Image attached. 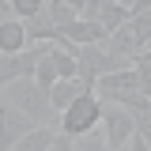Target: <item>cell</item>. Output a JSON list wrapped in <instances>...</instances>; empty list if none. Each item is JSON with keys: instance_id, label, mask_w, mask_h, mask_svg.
<instances>
[{"instance_id": "1", "label": "cell", "mask_w": 151, "mask_h": 151, "mask_svg": "<svg viewBox=\"0 0 151 151\" xmlns=\"http://www.w3.org/2000/svg\"><path fill=\"white\" fill-rule=\"evenodd\" d=\"M0 98H4V102H12L15 110L30 113L38 125H60V110L49 102V94L38 87L34 76H19V79H12V83L0 91Z\"/></svg>"}, {"instance_id": "2", "label": "cell", "mask_w": 151, "mask_h": 151, "mask_svg": "<svg viewBox=\"0 0 151 151\" xmlns=\"http://www.w3.org/2000/svg\"><path fill=\"white\" fill-rule=\"evenodd\" d=\"M98 125H102V94H94V87H87L68 110H60L57 129L68 132V136H91Z\"/></svg>"}, {"instance_id": "3", "label": "cell", "mask_w": 151, "mask_h": 151, "mask_svg": "<svg viewBox=\"0 0 151 151\" xmlns=\"http://www.w3.org/2000/svg\"><path fill=\"white\" fill-rule=\"evenodd\" d=\"M102 132H106V151H121L129 147V136L136 132V117L125 106L102 98Z\"/></svg>"}, {"instance_id": "4", "label": "cell", "mask_w": 151, "mask_h": 151, "mask_svg": "<svg viewBox=\"0 0 151 151\" xmlns=\"http://www.w3.org/2000/svg\"><path fill=\"white\" fill-rule=\"evenodd\" d=\"M34 125H38V121L30 117V113L15 110L12 102L0 98V151H15V144L34 129Z\"/></svg>"}, {"instance_id": "5", "label": "cell", "mask_w": 151, "mask_h": 151, "mask_svg": "<svg viewBox=\"0 0 151 151\" xmlns=\"http://www.w3.org/2000/svg\"><path fill=\"white\" fill-rule=\"evenodd\" d=\"M94 91L98 94H106V91H140V72H136V64L113 68V72L98 76V79H94Z\"/></svg>"}, {"instance_id": "6", "label": "cell", "mask_w": 151, "mask_h": 151, "mask_svg": "<svg viewBox=\"0 0 151 151\" xmlns=\"http://www.w3.org/2000/svg\"><path fill=\"white\" fill-rule=\"evenodd\" d=\"M106 45H110L113 53L129 57L132 64H136V57H140V53H144V49H147V45H144V42L136 38V30H132V23H121V27H117V30H113V34L106 38Z\"/></svg>"}, {"instance_id": "7", "label": "cell", "mask_w": 151, "mask_h": 151, "mask_svg": "<svg viewBox=\"0 0 151 151\" xmlns=\"http://www.w3.org/2000/svg\"><path fill=\"white\" fill-rule=\"evenodd\" d=\"M60 34H64V38H72L76 45H87V42H106V38H110V30H106L98 19H83V15H79L76 23H68Z\"/></svg>"}, {"instance_id": "8", "label": "cell", "mask_w": 151, "mask_h": 151, "mask_svg": "<svg viewBox=\"0 0 151 151\" xmlns=\"http://www.w3.org/2000/svg\"><path fill=\"white\" fill-rule=\"evenodd\" d=\"M87 87H91V83H83L79 76H60V79L53 83V91H49V102H53L57 110H68V106H72Z\"/></svg>"}, {"instance_id": "9", "label": "cell", "mask_w": 151, "mask_h": 151, "mask_svg": "<svg viewBox=\"0 0 151 151\" xmlns=\"http://www.w3.org/2000/svg\"><path fill=\"white\" fill-rule=\"evenodd\" d=\"M30 42H27V27H23V19L12 15V19H0V53H19V49H27Z\"/></svg>"}, {"instance_id": "10", "label": "cell", "mask_w": 151, "mask_h": 151, "mask_svg": "<svg viewBox=\"0 0 151 151\" xmlns=\"http://www.w3.org/2000/svg\"><path fill=\"white\" fill-rule=\"evenodd\" d=\"M53 140H57V125H34L15 144V151H53Z\"/></svg>"}, {"instance_id": "11", "label": "cell", "mask_w": 151, "mask_h": 151, "mask_svg": "<svg viewBox=\"0 0 151 151\" xmlns=\"http://www.w3.org/2000/svg\"><path fill=\"white\" fill-rule=\"evenodd\" d=\"M23 27H27V42H57V38H60V30L49 23V15H45V12H38V15L23 19Z\"/></svg>"}, {"instance_id": "12", "label": "cell", "mask_w": 151, "mask_h": 151, "mask_svg": "<svg viewBox=\"0 0 151 151\" xmlns=\"http://www.w3.org/2000/svg\"><path fill=\"white\" fill-rule=\"evenodd\" d=\"M129 19H132V12H129V4H121V0H106L102 12H98V23H102L110 34L121 27V23H129Z\"/></svg>"}, {"instance_id": "13", "label": "cell", "mask_w": 151, "mask_h": 151, "mask_svg": "<svg viewBox=\"0 0 151 151\" xmlns=\"http://www.w3.org/2000/svg\"><path fill=\"white\" fill-rule=\"evenodd\" d=\"M45 15H49V23H53L57 30H64L68 23H76V19H79V8L64 4V0H49V4H45Z\"/></svg>"}, {"instance_id": "14", "label": "cell", "mask_w": 151, "mask_h": 151, "mask_svg": "<svg viewBox=\"0 0 151 151\" xmlns=\"http://www.w3.org/2000/svg\"><path fill=\"white\" fill-rule=\"evenodd\" d=\"M49 45H53V42H49ZM34 79H38V87H42L45 94L53 91V83L60 79V72H57V64H53V57H49V49H45V53H42V60H38V68H34Z\"/></svg>"}, {"instance_id": "15", "label": "cell", "mask_w": 151, "mask_h": 151, "mask_svg": "<svg viewBox=\"0 0 151 151\" xmlns=\"http://www.w3.org/2000/svg\"><path fill=\"white\" fill-rule=\"evenodd\" d=\"M23 76V68H19V53H0V91L12 83V79H19Z\"/></svg>"}, {"instance_id": "16", "label": "cell", "mask_w": 151, "mask_h": 151, "mask_svg": "<svg viewBox=\"0 0 151 151\" xmlns=\"http://www.w3.org/2000/svg\"><path fill=\"white\" fill-rule=\"evenodd\" d=\"M45 4H49V0H12V12H15L19 19H30V15H38V12H45Z\"/></svg>"}, {"instance_id": "17", "label": "cell", "mask_w": 151, "mask_h": 151, "mask_svg": "<svg viewBox=\"0 0 151 151\" xmlns=\"http://www.w3.org/2000/svg\"><path fill=\"white\" fill-rule=\"evenodd\" d=\"M136 72H140V91L151 98V64H136Z\"/></svg>"}, {"instance_id": "18", "label": "cell", "mask_w": 151, "mask_h": 151, "mask_svg": "<svg viewBox=\"0 0 151 151\" xmlns=\"http://www.w3.org/2000/svg\"><path fill=\"white\" fill-rule=\"evenodd\" d=\"M125 4H129V12H147L151 8V0H125Z\"/></svg>"}, {"instance_id": "19", "label": "cell", "mask_w": 151, "mask_h": 151, "mask_svg": "<svg viewBox=\"0 0 151 151\" xmlns=\"http://www.w3.org/2000/svg\"><path fill=\"white\" fill-rule=\"evenodd\" d=\"M64 4H72V8H79V15H83V4H87V0H64Z\"/></svg>"}]
</instances>
